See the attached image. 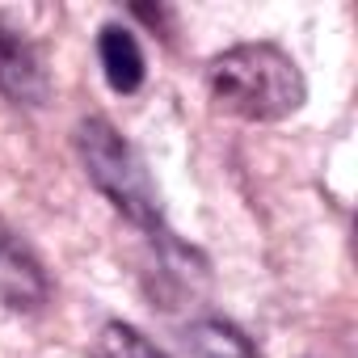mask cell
Returning a JSON list of instances; mask_svg holds the SVG:
<instances>
[{
    "label": "cell",
    "mask_w": 358,
    "mask_h": 358,
    "mask_svg": "<svg viewBox=\"0 0 358 358\" xmlns=\"http://www.w3.org/2000/svg\"><path fill=\"white\" fill-rule=\"evenodd\" d=\"M0 299L13 312H34L47 303V274L13 236H0Z\"/></svg>",
    "instance_id": "4"
},
{
    "label": "cell",
    "mask_w": 358,
    "mask_h": 358,
    "mask_svg": "<svg viewBox=\"0 0 358 358\" xmlns=\"http://www.w3.org/2000/svg\"><path fill=\"white\" fill-rule=\"evenodd\" d=\"M97 358H164L139 329L122 324V320H110L97 337Z\"/></svg>",
    "instance_id": "7"
},
{
    "label": "cell",
    "mask_w": 358,
    "mask_h": 358,
    "mask_svg": "<svg viewBox=\"0 0 358 358\" xmlns=\"http://www.w3.org/2000/svg\"><path fill=\"white\" fill-rule=\"evenodd\" d=\"M0 97L17 106H47L51 97V76L43 68V55L5 17H0Z\"/></svg>",
    "instance_id": "3"
},
{
    "label": "cell",
    "mask_w": 358,
    "mask_h": 358,
    "mask_svg": "<svg viewBox=\"0 0 358 358\" xmlns=\"http://www.w3.org/2000/svg\"><path fill=\"white\" fill-rule=\"evenodd\" d=\"M97 55L114 93H135L143 85V51L127 26H106L97 38Z\"/></svg>",
    "instance_id": "5"
},
{
    "label": "cell",
    "mask_w": 358,
    "mask_h": 358,
    "mask_svg": "<svg viewBox=\"0 0 358 358\" xmlns=\"http://www.w3.org/2000/svg\"><path fill=\"white\" fill-rule=\"evenodd\" d=\"M207 89L215 110L249 122H278L308 97L299 64L274 43H241L215 55L207 64Z\"/></svg>",
    "instance_id": "1"
},
{
    "label": "cell",
    "mask_w": 358,
    "mask_h": 358,
    "mask_svg": "<svg viewBox=\"0 0 358 358\" xmlns=\"http://www.w3.org/2000/svg\"><path fill=\"white\" fill-rule=\"evenodd\" d=\"M186 345L194 358H262V350L224 316H203L186 329Z\"/></svg>",
    "instance_id": "6"
},
{
    "label": "cell",
    "mask_w": 358,
    "mask_h": 358,
    "mask_svg": "<svg viewBox=\"0 0 358 358\" xmlns=\"http://www.w3.org/2000/svg\"><path fill=\"white\" fill-rule=\"evenodd\" d=\"M76 148L89 182L114 203V211L143 232H160V190L152 186L135 148L106 118H85L76 127Z\"/></svg>",
    "instance_id": "2"
}]
</instances>
